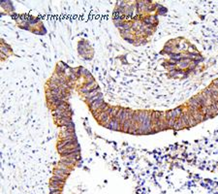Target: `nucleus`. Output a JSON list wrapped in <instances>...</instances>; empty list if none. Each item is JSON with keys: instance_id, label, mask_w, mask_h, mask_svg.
Wrapping results in <instances>:
<instances>
[{"instance_id": "obj_1", "label": "nucleus", "mask_w": 218, "mask_h": 194, "mask_svg": "<svg viewBox=\"0 0 218 194\" xmlns=\"http://www.w3.org/2000/svg\"><path fill=\"white\" fill-rule=\"evenodd\" d=\"M103 104H104V101H103V98H102V99H99V100L95 101L94 103H92L91 105H89V108L91 109V111L94 113L96 110H99V109L103 106Z\"/></svg>"}, {"instance_id": "obj_2", "label": "nucleus", "mask_w": 218, "mask_h": 194, "mask_svg": "<svg viewBox=\"0 0 218 194\" xmlns=\"http://www.w3.org/2000/svg\"><path fill=\"white\" fill-rule=\"evenodd\" d=\"M57 169H60V170H63V171L67 172V173H70L71 172V168L68 166H66L65 164H63L62 162H59V164H58L57 166Z\"/></svg>"}, {"instance_id": "obj_3", "label": "nucleus", "mask_w": 218, "mask_h": 194, "mask_svg": "<svg viewBox=\"0 0 218 194\" xmlns=\"http://www.w3.org/2000/svg\"><path fill=\"white\" fill-rule=\"evenodd\" d=\"M66 179V177L62 176V175H58V174H54V177L52 178V180H60V182H64Z\"/></svg>"}, {"instance_id": "obj_4", "label": "nucleus", "mask_w": 218, "mask_h": 194, "mask_svg": "<svg viewBox=\"0 0 218 194\" xmlns=\"http://www.w3.org/2000/svg\"><path fill=\"white\" fill-rule=\"evenodd\" d=\"M54 174H58V175H62V176H64L67 178V176L69 175V173L63 171V170H60V169H55L54 170Z\"/></svg>"}]
</instances>
